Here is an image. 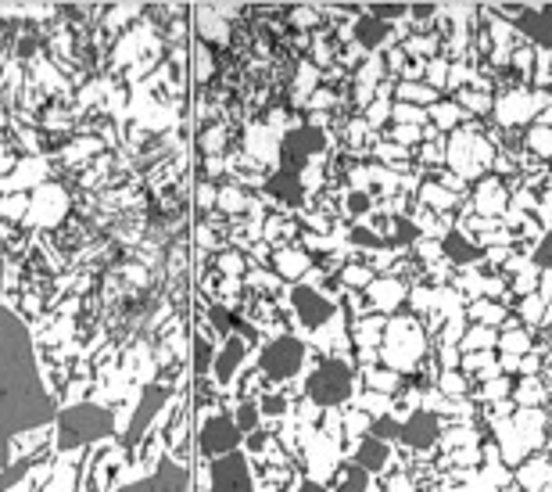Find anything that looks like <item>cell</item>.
I'll return each instance as SVG.
<instances>
[{"mask_svg":"<svg viewBox=\"0 0 552 492\" xmlns=\"http://www.w3.org/2000/svg\"><path fill=\"white\" fill-rule=\"evenodd\" d=\"M355 460H359V467H366V471H381V467L388 463V442H384V438H377V435L363 438V445H359Z\"/></svg>","mask_w":552,"mask_h":492,"instance_id":"9","label":"cell"},{"mask_svg":"<svg viewBox=\"0 0 552 492\" xmlns=\"http://www.w3.org/2000/svg\"><path fill=\"white\" fill-rule=\"evenodd\" d=\"M295 306H298V317H302L309 327H320V324H327V320L334 317V302L323 299V295L313 292V288H295Z\"/></svg>","mask_w":552,"mask_h":492,"instance_id":"3","label":"cell"},{"mask_svg":"<svg viewBox=\"0 0 552 492\" xmlns=\"http://www.w3.org/2000/svg\"><path fill=\"white\" fill-rule=\"evenodd\" d=\"M427 198H431V205H448V194H445V191H434V187H427Z\"/></svg>","mask_w":552,"mask_h":492,"instance_id":"18","label":"cell"},{"mask_svg":"<svg viewBox=\"0 0 552 492\" xmlns=\"http://www.w3.org/2000/svg\"><path fill=\"white\" fill-rule=\"evenodd\" d=\"M355 40H359L366 51L381 47V44L388 40V22H384L381 15H366V19H359V22H355Z\"/></svg>","mask_w":552,"mask_h":492,"instance_id":"8","label":"cell"},{"mask_svg":"<svg viewBox=\"0 0 552 492\" xmlns=\"http://www.w3.org/2000/svg\"><path fill=\"white\" fill-rule=\"evenodd\" d=\"M441 249H445V256H448V259H456V263H470V259H477V256H481V249H477V244H470V241H466L459 230L445 237V244H441Z\"/></svg>","mask_w":552,"mask_h":492,"instance_id":"10","label":"cell"},{"mask_svg":"<svg viewBox=\"0 0 552 492\" xmlns=\"http://www.w3.org/2000/svg\"><path fill=\"white\" fill-rule=\"evenodd\" d=\"M370 385H373V388H384V392H388V388H395V377H391V374H381V370H377V374H370Z\"/></svg>","mask_w":552,"mask_h":492,"instance_id":"17","label":"cell"},{"mask_svg":"<svg viewBox=\"0 0 552 492\" xmlns=\"http://www.w3.org/2000/svg\"><path fill=\"white\" fill-rule=\"evenodd\" d=\"M520 26H523V33H527L534 44L548 47V44H552V4H545L541 12H527V15L520 19Z\"/></svg>","mask_w":552,"mask_h":492,"instance_id":"7","label":"cell"},{"mask_svg":"<svg viewBox=\"0 0 552 492\" xmlns=\"http://www.w3.org/2000/svg\"><path fill=\"white\" fill-rule=\"evenodd\" d=\"M456 119H459V108L456 105H438L434 108V123L438 126H456Z\"/></svg>","mask_w":552,"mask_h":492,"instance_id":"14","label":"cell"},{"mask_svg":"<svg viewBox=\"0 0 552 492\" xmlns=\"http://www.w3.org/2000/svg\"><path fill=\"white\" fill-rule=\"evenodd\" d=\"M506 349H513V352H516V349H527V338H520V335H509V338H506Z\"/></svg>","mask_w":552,"mask_h":492,"instance_id":"19","label":"cell"},{"mask_svg":"<svg viewBox=\"0 0 552 492\" xmlns=\"http://www.w3.org/2000/svg\"><path fill=\"white\" fill-rule=\"evenodd\" d=\"M363 488H366V467H352L338 485V492H363Z\"/></svg>","mask_w":552,"mask_h":492,"instance_id":"11","label":"cell"},{"mask_svg":"<svg viewBox=\"0 0 552 492\" xmlns=\"http://www.w3.org/2000/svg\"><path fill=\"white\" fill-rule=\"evenodd\" d=\"M302 492H327V488H320L316 481H305V485H302Z\"/></svg>","mask_w":552,"mask_h":492,"instance_id":"21","label":"cell"},{"mask_svg":"<svg viewBox=\"0 0 552 492\" xmlns=\"http://www.w3.org/2000/svg\"><path fill=\"white\" fill-rule=\"evenodd\" d=\"M373 435L388 442V438H395V435H402V428H398V424H395L391 417H381V420H373Z\"/></svg>","mask_w":552,"mask_h":492,"instance_id":"13","label":"cell"},{"mask_svg":"<svg viewBox=\"0 0 552 492\" xmlns=\"http://www.w3.org/2000/svg\"><path fill=\"white\" fill-rule=\"evenodd\" d=\"M534 267H541V270H552V233L548 237H541V244L534 249Z\"/></svg>","mask_w":552,"mask_h":492,"instance_id":"12","label":"cell"},{"mask_svg":"<svg viewBox=\"0 0 552 492\" xmlns=\"http://www.w3.org/2000/svg\"><path fill=\"white\" fill-rule=\"evenodd\" d=\"M348 392H352V367L341 360H323V367L309 377V395L323 406L345 403Z\"/></svg>","mask_w":552,"mask_h":492,"instance_id":"1","label":"cell"},{"mask_svg":"<svg viewBox=\"0 0 552 492\" xmlns=\"http://www.w3.org/2000/svg\"><path fill=\"white\" fill-rule=\"evenodd\" d=\"M402 438H406L413 449H431V445L438 442V417L427 413V410L413 413V417L402 424Z\"/></svg>","mask_w":552,"mask_h":492,"instance_id":"4","label":"cell"},{"mask_svg":"<svg viewBox=\"0 0 552 492\" xmlns=\"http://www.w3.org/2000/svg\"><path fill=\"white\" fill-rule=\"evenodd\" d=\"M352 208L363 212V208H366V194H352Z\"/></svg>","mask_w":552,"mask_h":492,"instance_id":"20","label":"cell"},{"mask_svg":"<svg viewBox=\"0 0 552 492\" xmlns=\"http://www.w3.org/2000/svg\"><path fill=\"white\" fill-rule=\"evenodd\" d=\"M316 151H323V133L313 130V126L298 130V133L288 140V162H295V173H298V165H302L309 155H316Z\"/></svg>","mask_w":552,"mask_h":492,"instance_id":"5","label":"cell"},{"mask_svg":"<svg viewBox=\"0 0 552 492\" xmlns=\"http://www.w3.org/2000/svg\"><path fill=\"white\" fill-rule=\"evenodd\" d=\"M531 144H534V151H541V155H552V130H534L531 133Z\"/></svg>","mask_w":552,"mask_h":492,"instance_id":"15","label":"cell"},{"mask_svg":"<svg viewBox=\"0 0 552 492\" xmlns=\"http://www.w3.org/2000/svg\"><path fill=\"white\" fill-rule=\"evenodd\" d=\"M302 356H305V345H302L298 338H280V342H272V345L265 349V370H269L272 377H288V374L298 370Z\"/></svg>","mask_w":552,"mask_h":492,"instance_id":"2","label":"cell"},{"mask_svg":"<svg viewBox=\"0 0 552 492\" xmlns=\"http://www.w3.org/2000/svg\"><path fill=\"white\" fill-rule=\"evenodd\" d=\"M398 98H402V101H434V90H423V87H402Z\"/></svg>","mask_w":552,"mask_h":492,"instance_id":"16","label":"cell"},{"mask_svg":"<svg viewBox=\"0 0 552 492\" xmlns=\"http://www.w3.org/2000/svg\"><path fill=\"white\" fill-rule=\"evenodd\" d=\"M215 492H251V481L240 460H222L215 467Z\"/></svg>","mask_w":552,"mask_h":492,"instance_id":"6","label":"cell"}]
</instances>
